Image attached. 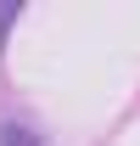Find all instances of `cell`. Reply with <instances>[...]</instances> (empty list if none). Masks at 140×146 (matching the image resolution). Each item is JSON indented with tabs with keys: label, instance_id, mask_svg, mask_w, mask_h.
<instances>
[{
	"label": "cell",
	"instance_id": "1",
	"mask_svg": "<svg viewBox=\"0 0 140 146\" xmlns=\"http://www.w3.org/2000/svg\"><path fill=\"white\" fill-rule=\"evenodd\" d=\"M0 146H39V135L28 124H0Z\"/></svg>",
	"mask_w": 140,
	"mask_h": 146
},
{
	"label": "cell",
	"instance_id": "2",
	"mask_svg": "<svg viewBox=\"0 0 140 146\" xmlns=\"http://www.w3.org/2000/svg\"><path fill=\"white\" fill-rule=\"evenodd\" d=\"M11 23H17V6H0V39L11 34Z\"/></svg>",
	"mask_w": 140,
	"mask_h": 146
}]
</instances>
